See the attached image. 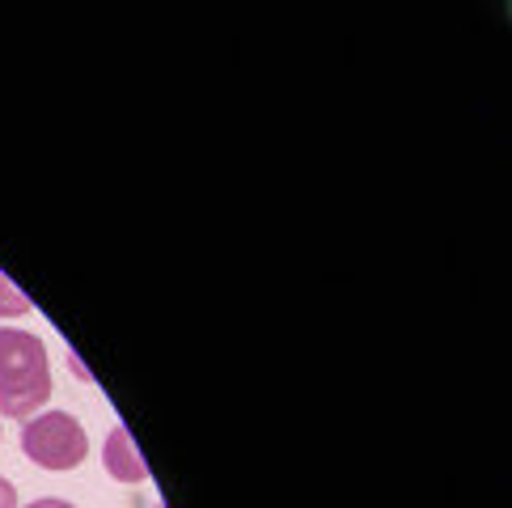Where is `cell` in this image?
Masks as SVG:
<instances>
[{
  "label": "cell",
  "instance_id": "cell-2",
  "mask_svg": "<svg viewBox=\"0 0 512 508\" xmlns=\"http://www.w3.org/2000/svg\"><path fill=\"white\" fill-rule=\"evenodd\" d=\"M22 453L43 470H77L89 453V437L77 415L43 411L22 424Z\"/></svg>",
  "mask_w": 512,
  "mask_h": 508
},
{
  "label": "cell",
  "instance_id": "cell-7",
  "mask_svg": "<svg viewBox=\"0 0 512 508\" xmlns=\"http://www.w3.org/2000/svg\"><path fill=\"white\" fill-rule=\"evenodd\" d=\"M157 508H161V504H157Z\"/></svg>",
  "mask_w": 512,
  "mask_h": 508
},
{
  "label": "cell",
  "instance_id": "cell-4",
  "mask_svg": "<svg viewBox=\"0 0 512 508\" xmlns=\"http://www.w3.org/2000/svg\"><path fill=\"white\" fill-rule=\"evenodd\" d=\"M22 314H30V297L17 293V284L0 271V318H22Z\"/></svg>",
  "mask_w": 512,
  "mask_h": 508
},
{
  "label": "cell",
  "instance_id": "cell-1",
  "mask_svg": "<svg viewBox=\"0 0 512 508\" xmlns=\"http://www.w3.org/2000/svg\"><path fill=\"white\" fill-rule=\"evenodd\" d=\"M51 398V365L39 335L0 326V415L30 420Z\"/></svg>",
  "mask_w": 512,
  "mask_h": 508
},
{
  "label": "cell",
  "instance_id": "cell-6",
  "mask_svg": "<svg viewBox=\"0 0 512 508\" xmlns=\"http://www.w3.org/2000/svg\"><path fill=\"white\" fill-rule=\"evenodd\" d=\"M26 508H77L72 500H60V496H43V500H30Z\"/></svg>",
  "mask_w": 512,
  "mask_h": 508
},
{
  "label": "cell",
  "instance_id": "cell-5",
  "mask_svg": "<svg viewBox=\"0 0 512 508\" xmlns=\"http://www.w3.org/2000/svg\"><path fill=\"white\" fill-rule=\"evenodd\" d=\"M0 508H17V487L0 475Z\"/></svg>",
  "mask_w": 512,
  "mask_h": 508
},
{
  "label": "cell",
  "instance_id": "cell-3",
  "mask_svg": "<svg viewBox=\"0 0 512 508\" xmlns=\"http://www.w3.org/2000/svg\"><path fill=\"white\" fill-rule=\"evenodd\" d=\"M102 462H106V475L119 479V483H144L149 479V466H144L140 449H136L127 428H111V437H106V445H102Z\"/></svg>",
  "mask_w": 512,
  "mask_h": 508
}]
</instances>
